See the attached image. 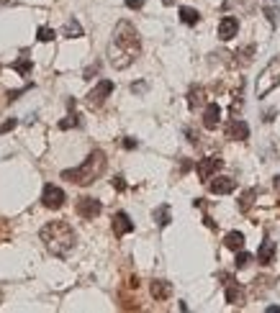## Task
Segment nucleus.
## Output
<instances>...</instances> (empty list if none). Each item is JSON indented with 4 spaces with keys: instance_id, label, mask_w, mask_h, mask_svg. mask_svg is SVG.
Segmentation results:
<instances>
[{
    "instance_id": "nucleus-1",
    "label": "nucleus",
    "mask_w": 280,
    "mask_h": 313,
    "mask_svg": "<svg viewBox=\"0 0 280 313\" xmlns=\"http://www.w3.org/2000/svg\"><path fill=\"white\" fill-rule=\"evenodd\" d=\"M139 49H142V39L136 29L129 21H118L113 29V39L108 44V62L116 70H126L139 57Z\"/></svg>"
},
{
    "instance_id": "nucleus-2",
    "label": "nucleus",
    "mask_w": 280,
    "mask_h": 313,
    "mask_svg": "<svg viewBox=\"0 0 280 313\" xmlns=\"http://www.w3.org/2000/svg\"><path fill=\"white\" fill-rule=\"evenodd\" d=\"M42 241L54 257H67L75 247V231L67 221H52L42 229Z\"/></svg>"
},
{
    "instance_id": "nucleus-3",
    "label": "nucleus",
    "mask_w": 280,
    "mask_h": 313,
    "mask_svg": "<svg viewBox=\"0 0 280 313\" xmlns=\"http://www.w3.org/2000/svg\"><path fill=\"white\" fill-rule=\"evenodd\" d=\"M103 170H106V154L101 149H95V151H90V156H88L80 167L65 170L62 177L70 180V183H75V185H90V183H95L103 175Z\"/></svg>"
},
{
    "instance_id": "nucleus-4",
    "label": "nucleus",
    "mask_w": 280,
    "mask_h": 313,
    "mask_svg": "<svg viewBox=\"0 0 280 313\" xmlns=\"http://www.w3.org/2000/svg\"><path fill=\"white\" fill-rule=\"evenodd\" d=\"M65 200H67V195H65V190L62 188H57V185H44V190H42V203L47 206V208H52V211H59L62 206H65Z\"/></svg>"
},
{
    "instance_id": "nucleus-5",
    "label": "nucleus",
    "mask_w": 280,
    "mask_h": 313,
    "mask_svg": "<svg viewBox=\"0 0 280 313\" xmlns=\"http://www.w3.org/2000/svg\"><path fill=\"white\" fill-rule=\"evenodd\" d=\"M111 93H113V82H111V80H101V82L88 93V105H90V108H101Z\"/></svg>"
},
{
    "instance_id": "nucleus-6",
    "label": "nucleus",
    "mask_w": 280,
    "mask_h": 313,
    "mask_svg": "<svg viewBox=\"0 0 280 313\" xmlns=\"http://www.w3.org/2000/svg\"><path fill=\"white\" fill-rule=\"evenodd\" d=\"M224 167V160L221 156H206V160H201L198 162V177H201V183H208L211 177H213V172H218Z\"/></svg>"
},
{
    "instance_id": "nucleus-7",
    "label": "nucleus",
    "mask_w": 280,
    "mask_h": 313,
    "mask_svg": "<svg viewBox=\"0 0 280 313\" xmlns=\"http://www.w3.org/2000/svg\"><path fill=\"white\" fill-rule=\"evenodd\" d=\"M101 211H103V206H101V200H95V198H80V200H77V213H80L85 221L98 218Z\"/></svg>"
},
{
    "instance_id": "nucleus-8",
    "label": "nucleus",
    "mask_w": 280,
    "mask_h": 313,
    "mask_svg": "<svg viewBox=\"0 0 280 313\" xmlns=\"http://www.w3.org/2000/svg\"><path fill=\"white\" fill-rule=\"evenodd\" d=\"M236 31H239V21L236 18H231V16L221 18V24H218V39L221 41H231L236 36Z\"/></svg>"
},
{
    "instance_id": "nucleus-9",
    "label": "nucleus",
    "mask_w": 280,
    "mask_h": 313,
    "mask_svg": "<svg viewBox=\"0 0 280 313\" xmlns=\"http://www.w3.org/2000/svg\"><path fill=\"white\" fill-rule=\"evenodd\" d=\"M218 123H221V108H218L216 103H208L206 110H203V126H206L208 131H213Z\"/></svg>"
},
{
    "instance_id": "nucleus-10",
    "label": "nucleus",
    "mask_w": 280,
    "mask_h": 313,
    "mask_svg": "<svg viewBox=\"0 0 280 313\" xmlns=\"http://www.w3.org/2000/svg\"><path fill=\"white\" fill-rule=\"evenodd\" d=\"M208 188H211L213 195H229V193H234L236 183H234L231 177H216V180L208 183Z\"/></svg>"
},
{
    "instance_id": "nucleus-11",
    "label": "nucleus",
    "mask_w": 280,
    "mask_h": 313,
    "mask_svg": "<svg viewBox=\"0 0 280 313\" xmlns=\"http://www.w3.org/2000/svg\"><path fill=\"white\" fill-rule=\"evenodd\" d=\"M131 231H134V221H131L124 211L116 213V216H113V234H116V236H126V234H131Z\"/></svg>"
},
{
    "instance_id": "nucleus-12",
    "label": "nucleus",
    "mask_w": 280,
    "mask_h": 313,
    "mask_svg": "<svg viewBox=\"0 0 280 313\" xmlns=\"http://www.w3.org/2000/svg\"><path fill=\"white\" fill-rule=\"evenodd\" d=\"M229 139H236V141H247L249 139V126L239 118H234L229 123Z\"/></svg>"
},
{
    "instance_id": "nucleus-13",
    "label": "nucleus",
    "mask_w": 280,
    "mask_h": 313,
    "mask_svg": "<svg viewBox=\"0 0 280 313\" xmlns=\"http://www.w3.org/2000/svg\"><path fill=\"white\" fill-rule=\"evenodd\" d=\"M226 303H231V305H242V303H244V290H242V285L234 282V280L226 282Z\"/></svg>"
},
{
    "instance_id": "nucleus-14",
    "label": "nucleus",
    "mask_w": 280,
    "mask_h": 313,
    "mask_svg": "<svg viewBox=\"0 0 280 313\" xmlns=\"http://www.w3.org/2000/svg\"><path fill=\"white\" fill-rule=\"evenodd\" d=\"M149 293H152V298H154V300H167V298H170V293H172V285H170V282H165V280H154V282L149 285Z\"/></svg>"
},
{
    "instance_id": "nucleus-15",
    "label": "nucleus",
    "mask_w": 280,
    "mask_h": 313,
    "mask_svg": "<svg viewBox=\"0 0 280 313\" xmlns=\"http://www.w3.org/2000/svg\"><path fill=\"white\" fill-rule=\"evenodd\" d=\"M272 257H275V244H272L270 239H265L262 247L257 249V262H259V264H270Z\"/></svg>"
},
{
    "instance_id": "nucleus-16",
    "label": "nucleus",
    "mask_w": 280,
    "mask_h": 313,
    "mask_svg": "<svg viewBox=\"0 0 280 313\" xmlns=\"http://www.w3.org/2000/svg\"><path fill=\"white\" fill-rule=\"evenodd\" d=\"M224 244H226V249L239 252V249L244 247V234H242V231H229L226 239H224Z\"/></svg>"
},
{
    "instance_id": "nucleus-17",
    "label": "nucleus",
    "mask_w": 280,
    "mask_h": 313,
    "mask_svg": "<svg viewBox=\"0 0 280 313\" xmlns=\"http://www.w3.org/2000/svg\"><path fill=\"white\" fill-rule=\"evenodd\" d=\"M180 21H183L185 26H195V24L201 21V13H198L195 8H188V6H183V8H180Z\"/></svg>"
},
{
    "instance_id": "nucleus-18",
    "label": "nucleus",
    "mask_w": 280,
    "mask_h": 313,
    "mask_svg": "<svg viewBox=\"0 0 280 313\" xmlns=\"http://www.w3.org/2000/svg\"><path fill=\"white\" fill-rule=\"evenodd\" d=\"M206 103V93H203V87H193L190 93H188V105L190 108H201Z\"/></svg>"
},
{
    "instance_id": "nucleus-19",
    "label": "nucleus",
    "mask_w": 280,
    "mask_h": 313,
    "mask_svg": "<svg viewBox=\"0 0 280 313\" xmlns=\"http://www.w3.org/2000/svg\"><path fill=\"white\" fill-rule=\"evenodd\" d=\"M62 34H65L67 39H80V36H83V26H80L75 18H70V21L65 24V31H62Z\"/></svg>"
},
{
    "instance_id": "nucleus-20",
    "label": "nucleus",
    "mask_w": 280,
    "mask_h": 313,
    "mask_svg": "<svg viewBox=\"0 0 280 313\" xmlns=\"http://www.w3.org/2000/svg\"><path fill=\"white\" fill-rule=\"evenodd\" d=\"M170 218H172L170 206H159V208L154 211V221H157V226H159V229H165V226L170 223Z\"/></svg>"
},
{
    "instance_id": "nucleus-21",
    "label": "nucleus",
    "mask_w": 280,
    "mask_h": 313,
    "mask_svg": "<svg viewBox=\"0 0 280 313\" xmlns=\"http://www.w3.org/2000/svg\"><path fill=\"white\" fill-rule=\"evenodd\" d=\"M31 67H34V64H31V59H29V57H24V59H16V62H13V70H16L18 75H24V77H26V75H31Z\"/></svg>"
},
{
    "instance_id": "nucleus-22",
    "label": "nucleus",
    "mask_w": 280,
    "mask_h": 313,
    "mask_svg": "<svg viewBox=\"0 0 280 313\" xmlns=\"http://www.w3.org/2000/svg\"><path fill=\"white\" fill-rule=\"evenodd\" d=\"M254 195H257L254 190H247V193L239 198V211H242V213H247V211H249V206H252V198H254Z\"/></svg>"
},
{
    "instance_id": "nucleus-23",
    "label": "nucleus",
    "mask_w": 280,
    "mask_h": 313,
    "mask_svg": "<svg viewBox=\"0 0 280 313\" xmlns=\"http://www.w3.org/2000/svg\"><path fill=\"white\" fill-rule=\"evenodd\" d=\"M36 39H39V41H54V39H57V34H54L49 26H42V29L36 31Z\"/></svg>"
},
{
    "instance_id": "nucleus-24",
    "label": "nucleus",
    "mask_w": 280,
    "mask_h": 313,
    "mask_svg": "<svg viewBox=\"0 0 280 313\" xmlns=\"http://www.w3.org/2000/svg\"><path fill=\"white\" fill-rule=\"evenodd\" d=\"M75 126H80V118H77V116H75V113H72V116H67V118H62V121H59V128H62V131H67V128H75Z\"/></svg>"
},
{
    "instance_id": "nucleus-25",
    "label": "nucleus",
    "mask_w": 280,
    "mask_h": 313,
    "mask_svg": "<svg viewBox=\"0 0 280 313\" xmlns=\"http://www.w3.org/2000/svg\"><path fill=\"white\" fill-rule=\"evenodd\" d=\"M249 262H252V254H247V252H239V254H236V259H234L236 270H244Z\"/></svg>"
},
{
    "instance_id": "nucleus-26",
    "label": "nucleus",
    "mask_w": 280,
    "mask_h": 313,
    "mask_svg": "<svg viewBox=\"0 0 280 313\" xmlns=\"http://www.w3.org/2000/svg\"><path fill=\"white\" fill-rule=\"evenodd\" d=\"M16 123H18L16 118H11V121H6L3 126H0V133H8V131H13V128H16Z\"/></svg>"
},
{
    "instance_id": "nucleus-27",
    "label": "nucleus",
    "mask_w": 280,
    "mask_h": 313,
    "mask_svg": "<svg viewBox=\"0 0 280 313\" xmlns=\"http://www.w3.org/2000/svg\"><path fill=\"white\" fill-rule=\"evenodd\" d=\"M144 6V0H126V8H131V11H139Z\"/></svg>"
},
{
    "instance_id": "nucleus-28",
    "label": "nucleus",
    "mask_w": 280,
    "mask_h": 313,
    "mask_svg": "<svg viewBox=\"0 0 280 313\" xmlns=\"http://www.w3.org/2000/svg\"><path fill=\"white\" fill-rule=\"evenodd\" d=\"M113 188H116V190H126V183H124V177H113Z\"/></svg>"
},
{
    "instance_id": "nucleus-29",
    "label": "nucleus",
    "mask_w": 280,
    "mask_h": 313,
    "mask_svg": "<svg viewBox=\"0 0 280 313\" xmlns=\"http://www.w3.org/2000/svg\"><path fill=\"white\" fill-rule=\"evenodd\" d=\"M121 144H124V149H136V141L134 139H124Z\"/></svg>"
},
{
    "instance_id": "nucleus-30",
    "label": "nucleus",
    "mask_w": 280,
    "mask_h": 313,
    "mask_svg": "<svg viewBox=\"0 0 280 313\" xmlns=\"http://www.w3.org/2000/svg\"><path fill=\"white\" fill-rule=\"evenodd\" d=\"M265 16H267V18H270V24H275V11H272V8H270V6H267V8H265Z\"/></svg>"
},
{
    "instance_id": "nucleus-31",
    "label": "nucleus",
    "mask_w": 280,
    "mask_h": 313,
    "mask_svg": "<svg viewBox=\"0 0 280 313\" xmlns=\"http://www.w3.org/2000/svg\"><path fill=\"white\" fill-rule=\"evenodd\" d=\"M95 72H98V64H93V67H90V70H85V80H88V77H93V75H95Z\"/></svg>"
},
{
    "instance_id": "nucleus-32",
    "label": "nucleus",
    "mask_w": 280,
    "mask_h": 313,
    "mask_svg": "<svg viewBox=\"0 0 280 313\" xmlns=\"http://www.w3.org/2000/svg\"><path fill=\"white\" fill-rule=\"evenodd\" d=\"M267 313H280V305H270V308H267Z\"/></svg>"
},
{
    "instance_id": "nucleus-33",
    "label": "nucleus",
    "mask_w": 280,
    "mask_h": 313,
    "mask_svg": "<svg viewBox=\"0 0 280 313\" xmlns=\"http://www.w3.org/2000/svg\"><path fill=\"white\" fill-rule=\"evenodd\" d=\"M275 190H277V193H280V175H277V177H275Z\"/></svg>"
},
{
    "instance_id": "nucleus-34",
    "label": "nucleus",
    "mask_w": 280,
    "mask_h": 313,
    "mask_svg": "<svg viewBox=\"0 0 280 313\" xmlns=\"http://www.w3.org/2000/svg\"><path fill=\"white\" fill-rule=\"evenodd\" d=\"M162 3H165V6H175V0H162Z\"/></svg>"
}]
</instances>
